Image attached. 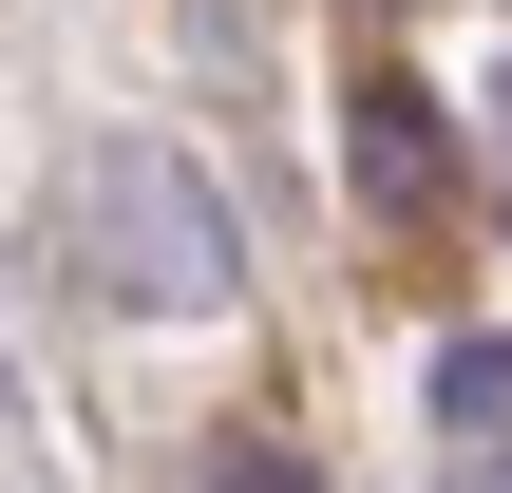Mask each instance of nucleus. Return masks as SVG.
Returning a JSON list of instances; mask_svg holds the SVG:
<instances>
[{"label":"nucleus","mask_w":512,"mask_h":493,"mask_svg":"<svg viewBox=\"0 0 512 493\" xmlns=\"http://www.w3.org/2000/svg\"><path fill=\"white\" fill-rule=\"evenodd\" d=\"M95 209H114V285H133V304H228V209H209V171L114 152Z\"/></svg>","instance_id":"1"},{"label":"nucleus","mask_w":512,"mask_h":493,"mask_svg":"<svg viewBox=\"0 0 512 493\" xmlns=\"http://www.w3.org/2000/svg\"><path fill=\"white\" fill-rule=\"evenodd\" d=\"M437 418H456V437H512V342H456V361H437Z\"/></svg>","instance_id":"3"},{"label":"nucleus","mask_w":512,"mask_h":493,"mask_svg":"<svg viewBox=\"0 0 512 493\" xmlns=\"http://www.w3.org/2000/svg\"><path fill=\"white\" fill-rule=\"evenodd\" d=\"M361 190H380V209H437V190H456V171H437V133H418L399 95H361Z\"/></svg>","instance_id":"2"},{"label":"nucleus","mask_w":512,"mask_h":493,"mask_svg":"<svg viewBox=\"0 0 512 493\" xmlns=\"http://www.w3.org/2000/svg\"><path fill=\"white\" fill-rule=\"evenodd\" d=\"M209 493H323V475H304L285 437H247V456H209Z\"/></svg>","instance_id":"4"}]
</instances>
